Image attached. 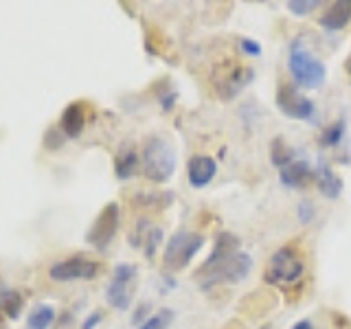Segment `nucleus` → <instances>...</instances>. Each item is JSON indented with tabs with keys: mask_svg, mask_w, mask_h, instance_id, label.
Returning a JSON list of instances; mask_svg holds the SVG:
<instances>
[{
	"mask_svg": "<svg viewBox=\"0 0 351 329\" xmlns=\"http://www.w3.org/2000/svg\"><path fill=\"white\" fill-rule=\"evenodd\" d=\"M252 268L250 255L239 250V237L233 233H219L211 257L200 268V285L204 290L213 285H233L246 279Z\"/></svg>",
	"mask_w": 351,
	"mask_h": 329,
	"instance_id": "f257e3e1",
	"label": "nucleus"
},
{
	"mask_svg": "<svg viewBox=\"0 0 351 329\" xmlns=\"http://www.w3.org/2000/svg\"><path fill=\"white\" fill-rule=\"evenodd\" d=\"M141 167L145 178L152 182H167L176 171V151L167 141L160 136H149L143 143Z\"/></svg>",
	"mask_w": 351,
	"mask_h": 329,
	"instance_id": "f03ea898",
	"label": "nucleus"
},
{
	"mask_svg": "<svg viewBox=\"0 0 351 329\" xmlns=\"http://www.w3.org/2000/svg\"><path fill=\"white\" fill-rule=\"evenodd\" d=\"M288 69L294 77V82L301 88H305V90H316V88H321L327 77L325 64L318 58H314V55L301 44V40L292 42Z\"/></svg>",
	"mask_w": 351,
	"mask_h": 329,
	"instance_id": "7ed1b4c3",
	"label": "nucleus"
},
{
	"mask_svg": "<svg viewBox=\"0 0 351 329\" xmlns=\"http://www.w3.org/2000/svg\"><path fill=\"white\" fill-rule=\"evenodd\" d=\"M204 237L191 230H178L173 233L162 252V266L169 272H180L191 263V259L202 250Z\"/></svg>",
	"mask_w": 351,
	"mask_h": 329,
	"instance_id": "20e7f679",
	"label": "nucleus"
},
{
	"mask_svg": "<svg viewBox=\"0 0 351 329\" xmlns=\"http://www.w3.org/2000/svg\"><path fill=\"white\" fill-rule=\"evenodd\" d=\"M305 272V261L294 246H283L270 257L266 268V281L274 285H292Z\"/></svg>",
	"mask_w": 351,
	"mask_h": 329,
	"instance_id": "39448f33",
	"label": "nucleus"
},
{
	"mask_svg": "<svg viewBox=\"0 0 351 329\" xmlns=\"http://www.w3.org/2000/svg\"><path fill=\"white\" fill-rule=\"evenodd\" d=\"M119 224H121L119 204L117 202H108L101 211H99V215L95 217L93 226L88 228L86 241L93 248H97L99 252H104L110 244H112V239H114L117 230H119Z\"/></svg>",
	"mask_w": 351,
	"mask_h": 329,
	"instance_id": "423d86ee",
	"label": "nucleus"
},
{
	"mask_svg": "<svg viewBox=\"0 0 351 329\" xmlns=\"http://www.w3.org/2000/svg\"><path fill=\"white\" fill-rule=\"evenodd\" d=\"M136 279L134 263H119L112 272V281L106 288V301L119 312L130 310L132 305V281Z\"/></svg>",
	"mask_w": 351,
	"mask_h": 329,
	"instance_id": "0eeeda50",
	"label": "nucleus"
},
{
	"mask_svg": "<svg viewBox=\"0 0 351 329\" xmlns=\"http://www.w3.org/2000/svg\"><path fill=\"white\" fill-rule=\"evenodd\" d=\"M101 266L93 259H86V257H69V259H62L58 263H53L51 270H49V277L53 281H82V279H95Z\"/></svg>",
	"mask_w": 351,
	"mask_h": 329,
	"instance_id": "6e6552de",
	"label": "nucleus"
},
{
	"mask_svg": "<svg viewBox=\"0 0 351 329\" xmlns=\"http://www.w3.org/2000/svg\"><path fill=\"white\" fill-rule=\"evenodd\" d=\"M277 108L285 117L290 119H303V121H312L316 108H314V101L312 99L303 97L299 90H296V86L292 84H285L279 88L277 93Z\"/></svg>",
	"mask_w": 351,
	"mask_h": 329,
	"instance_id": "1a4fd4ad",
	"label": "nucleus"
},
{
	"mask_svg": "<svg viewBox=\"0 0 351 329\" xmlns=\"http://www.w3.org/2000/svg\"><path fill=\"white\" fill-rule=\"evenodd\" d=\"M217 173V162L211 156H204V154H197L189 162H186V178L193 189H202V186L211 184V180Z\"/></svg>",
	"mask_w": 351,
	"mask_h": 329,
	"instance_id": "9d476101",
	"label": "nucleus"
},
{
	"mask_svg": "<svg viewBox=\"0 0 351 329\" xmlns=\"http://www.w3.org/2000/svg\"><path fill=\"white\" fill-rule=\"evenodd\" d=\"M86 106L75 101V103H69L64 108L62 112V119H60V130L66 138H80L82 132L86 127Z\"/></svg>",
	"mask_w": 351,
	"mask_h": 329,
	"instance_id": "9b49d317",
	"label": "nucleus"
},
{
	"mask_svg": "<svg viewBox=\"0 0 351 329\" xmlns=\"http://www.w3.org/2000/svg\"><path fill=\"white\" fill-rule=\"evenodd\" d=\"M349 22H351V0H338V3L329 5V9L318 20V25L327 31H340Z\"/></svg>",
	"mask_w": 351,
	"mask_h": 329,
	"instance_id": "f8f14e48",
	"label": "nucleus"
},
{
	"mask_svg": "<svg viewBox=\"0 0 351 329\" xmlns=\"http://www.w3.org/2000/svg\"><path fill=\"white\" fill-rule=\"evenodd\" d=\"M252 69H248V66H237V69L230 73L226 80L219 84V95H222L224 99H230L233 95H237L241 88L248 86L252 82Z\"/></svg>",
	"mask_w": 351,
	"mask_h": 329,
	"instance_id": "ddd939ff",
	"label": "nucleus"
},
{
	"mask_svg": "<svg viewBox=\"0 0 351 329\" xmlns=\"http://www.w3.org/2000/svg\"><path fill=\"white\" fill-rule=\"evenodd\" d=\"M310 175H312V167L305 160H294L288 164V167L279 169V180L285 186H292V189L303 186L307 180H310Z\"/></svg>",
	"mask_w": 351,
	"mask_h": 329,
	"instance_id": "4468645a",
	"label": "nucleus"
},
{
	"mask_svg": "<svg viewBox=\"0 0 351 329\" xmlns=\"http://www.w3.org/2000/svg\"><path fill=\"white\" fill-rule=\"evenodd\" d=\"M138 164H141V160H138V154H136L134 147L121 149L117 160H114V173H117V178L119 180H130L132 175L136 173Z\"/></svg>",
	"mask_w": 351,
	"mask_h": 329,
	"instance_id": "2eb2a0df",
	"label": "nucleus"
},
{
	"mask_svg": "<svg viewBox=\"0 0 351 329\" xmlns=\"http://www.w3.org/2000/svg\"><path fill=\"white\" fill-rule=\"evenodd\" d=\"M318 191H321L327 200H336V197L343 193V180H340L327 164L318 167Z\"/></svg>",
	"mask_w": 351,
	"mask_h": 329,
	"instance_id": "dca6fc26",
	"label": "nucleus"
},
{
	"mask_svg": "<svg viewBox=\"0 0 351 329\" xmlns=\"http://www.w3.org/2000/svg\"><path fill=\"white\" fill-rule=\"evenodd\" d=\"M25 307V299L18 290H3L0 292V312H3L9 321H18Z\"/></svg>",
	"mask_w": 351,
	"mask_h": 329,
	"instance_id": "f3484780",
	"label": "nucleus"
},
{
	"mask_svg": "<svg viewBox=\"0 0 351 329\" xmlns=\"http://www.w3.org/2000/svg\"><path fill=\"white\" fill-rule=\"evenodd\" d=\"M55 323V307L53 305H36L27 318V329H49Z\"/></svg>",
	"mask_w": 351,
	"mask_h": 329,
	"instance_id": "a211bd4d",
	"label": "nucleus"
},
{
	"mask_svg": "<svg viewBox=\"0 0 351 329\" xmlns=\"http://www.w3.org/2000/svg\"><path fill=\"white\" fill-rule=\"evenodd\" d=\"M270 160H272L274 167H279V169L288 167L290 162H294V149L281 136L274 138L272 141V149H270Z\"/></svg>",
	"mask_w": 351,
	"mask_h": 329,
	"instance_id": "6ab92c4d",
	"label": "nucleus"
},
{
	"mask_svg": "<svg viewBox=\"0 0 351 329\" xmlns=\"http://www.w3.org/2000/svg\"><path fill=\"white\" fill-rule=\"evenodd\" d=\"M173 321V312L171 310H160L158 314H152L149 318L143 321L136 329H167Z\"/></svg>",
	"mask_w": 351,
	"mask_h": 329,
	"instance_id": "aec40b11",
	"label": "nucleus"
},
{
	"mask_svg": "<svg viewBox=\"0 0 351 329\" xmlns=\"http://www.w3.org/2000/svg\"><path fill=\"white\" fill-rule=\"evenodd\" d=\"M343 136H345V121L340 119V121H336V123H332L323 132L321 143L327 147H338V143L343 141Z\"/></svg>",
	"mask_w": 351,
	"mask_h": 329,
	"instance_id": "412c9836",
	"label": "nucleus"
},
{
	"mask_svg": "<svg viewBox=\"0 0 351 329\" xmlns=\"http://www.w3.org/2000/svg\"><path fill=\"white\" fill-rule=\"evenodd\" d=\"M160 241H162V230L160 228H152L149 233L145 235V244H143V248H145L147 259H154V255H156V248H158Z\"/></svg>",
	"mask_w": 351,
	"mask_h": 329,
	"instance_id": "4be33fe9",
	"label": "nucleus"
},
{
	"mask_svg": "<svg viewBox=\"0 0 351 329\" xmlns=\"http://www.w3.org/2000/svg\"><path fill=\"white\" fill-rule=\"evenodd\" d=\"M318 5H321V3H316V0H290L285 7H288V11L294 16H307Z\"/></svg>",
	"mask_w": 351,
	"mask_h": 329,
	"instance_id": "5701e85b",
	"label": "nucleus"
},
{
	"mask_svg": "<svg viewBox=\"0 0 351 329\" xmlns=\"http://www.w3.org/2000/svg\"><path fill=\"white\" fill-rule=\"evenodd\" d=\"M241 51H244L246 55H250V58H259V55H261V47H259V42H255V40H248V38L241 40Z\"/></svg>",
	"mask_w": 351,
	"mask_h": 329,
	"instance_id": "b1692460",
	"label": "nucleus"
},
{
	"mask_svg": "<svg viewBox=\"0 0 351 329\" xmlns=\"http://www.w3.org/2000/svg\"><path fill=\"white\" fill-rule=\"evenodd\" d=\"M101 318H104V316H101V312H93V314L88 316L86 321H84L82 329H95V327H97L99 323H101Z\"/></svg>",
	"mask_w": 351,
	"mask_h": 329,
	"instance_id": "393cba45",
	"label": "nucleus"
},
{
	"mask_svg": "<svg viewBox=\"0 0 351 329\" xmlns=\"http://www.w3.org/2000/svg\"><path fill=\"white\" fill-rule=\"evenodd\" d=\"M312 213H314V208H312L310 202H303V204L299 206V217H301V222H310V219H312Z\"/></svg>",
	"mask_w": 351,
	"mask_h": 329,
	"instance_id": "a878e982",
	"label": "nucleus"
},
{
	"mask_svg": "<svg viewBox=\"0 0 351 329\" xmlns=\"http://www.w3.org/2000/svg\"><path fill=\"white\" fill-rule=\"evenodd\" d=\"M160 103L165 110H171V106L176 103V93H169V95H165V99H160Z\"/></svg>",
	"mask_w": 351,
	"mask_h": 329,
	"instance_id": "bb28decb",
	"label": "nucleus"
},
{
	"mask_svg": "<svg viewBox=\"0 0 351 329\" xmlns=\"http://www.w3.org/2000/svg\"><path fill=\"white\" fill-rule=\"evenodd\" d=\"M292 329H314V325H312V321H307L305 318V321H299L296 325H292Z\"/></svg>",
	"mask_w": 351,
	"mask_h": 329,
	"instance_id": "cd10ccee",
	"label": "nucleus"
},
{
	"mask_svg": "<svg viewBox=\"0 0 351 329\" xmlns=\"http://www.w3.org/2000/svg\"><path fill=\"white\" fill-rule=\"evenodd\" d=\"M345 71L349 73V77H351V58L347 60V64H345Z\"/></svg>",
	"mask_w": 351,
	"mask_h": 329,
	"instance_id": "c85d7f7f",
	"label": "nucleus"
},
{
	"mask_svg": "<svg viewBox=\"0 0 351 329\" xmlns=\"http://www.w3.org/2000/svg\"><path fill=\"white\" fill-rule=\"evenodd\" d=\"M259 329H272V327H270V325H261Z\"/></svg>",
	"mask_w": 351,
	"mask_h": 329,
	"instance_id": "c756f323",
	"label": "nucleus"
},
{
	"mask_svg": "<svg viewBox=\"0 0 351 329\" xmlns=\"http://www.w3.org/2000/svg\"><path fill=\"white\" fill-rule=\"evenodd\" d=\"M0 329H3V327H0Z\"/></svg>",
	"mask_w": 351,
	"mask_h": 329,
	"instance_id": "7c9ffc66",
	"label": "nucleus"
}]
</instances>
